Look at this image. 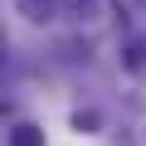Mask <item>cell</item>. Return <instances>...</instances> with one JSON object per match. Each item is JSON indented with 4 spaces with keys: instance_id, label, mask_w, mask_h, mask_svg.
Returning a JSON list of instances; mask_svg holds the SVG:
<instances>
[{
    "instance_id": "6da1fadb",
    "label": "cell",
    "mask_w": 146,
    "mask_h": 146,
    "mask_svg": "<svg viewBox=\"0 0 146 146\" xmlns=\"http://www.w3.org/2000/svg\"><path fill=\"white\" fill-rule=\"evenodd\" d=\"M10 146H44V131H39L34 122H20V127L10 131Z\"/></svg>"
},
{
    "instance_id": "7a4b0ae2",
    "label": "cell",
    "mask_w": 146,
    "mask_h": 146,
    "mask_svg": "<svg viewBox=\"0 0 146 146\" xmlns=\"http://www.w3.org/2000/svg\"><path fill=\"white\" fill-rule=\"evenodd\" d=\"M58 10V0H20V15H29V20H49Z\"/></svg>"
},
{
    "instance_id": "3957f363",
    "label": "cell",
    "mask_w": 146,
    "mask_h": 146,
    "mask_svg": "<svg viewBox=\"0 0 146 146\" xmlns=\"http://www.w3.org/2000/svg\"><path fill=\"white\" fill-rule=\"evenodd\" d=\"M0 63H5V34H0Z\"/></svg>"
},
{
    "instance_id": "277c9868",
    "label": "cell",
    "mask_w": 146,
    "mask_h": 146,
    "mask_svg": "<svg viewBox=\"0 0 146 146\" xmlns=\"http://www.w3.org/2000/svg\"><path fill=\"white\" fill-rule=\"evenodd\" d=\"M0 112H5V102H0Z\"/></svg>"
}]
</instances>
